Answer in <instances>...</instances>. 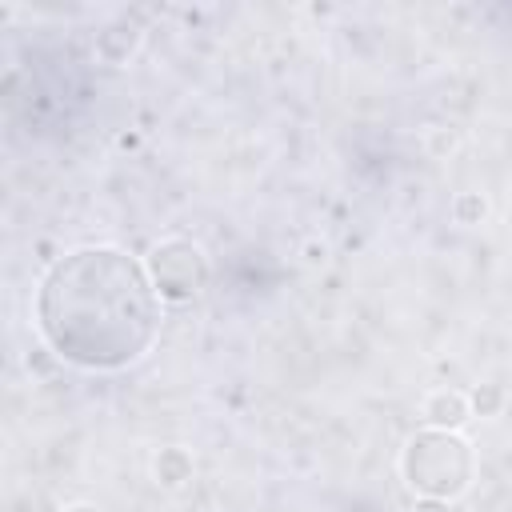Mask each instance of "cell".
<instances>
[{"instance_id":"cell-1","label":"cell","mask_w":512,"mask_h":512,"mask_svg":"<svg viewBox=\"0 0 512 512\" xmlns=\"http://www.w3.org/2000/svg\"><path fill=\"white\" fill-rule=\"evenodd\" d=\"M160 304L136 256L112 244H88L44 272L36 328L60 360L84 372H120L156 344Z\"/></svg>"},{"instance_id":"cell-2","label":"cell","mask_w":512,"mask_h":512,"mask_svg":"<svg viewBox=\"0 0 512 512\" xmlns=\"http://www.w3.org/2000/svg\"><path fill=\"white\" fill-rule=\"evenodd\" d=\"M476 472L472 444L448 428H420L400 448V476L424 500H456L468 492Z\"/></svg>"},{"instance_id":"cell-3","label":"cell","mask_w":512,"mask_h":512,"mask_svg":"<svg viewBox=\"0 0 512 512\" xmlns=\"http://www.w3.org/2000/svg\"><path fill=\"white\" fill-rule=\"evenodd\" d=\"M144 268H148V280H152V288H156V296L164 304H188L208 284V260L184 236L156 240L148 260H144Z\"/></svg>"},{"instance_id":"cell-4","label":"cell","mask_w":512,"mask_h":512,"mask_svg":"<svg viewBox=\"0 0 512 512\" xmlns=\"http://www.w3.org/2000/svg\"><path fill=\"white\" fill-rule=\"evenodd\" d=\"M420 416H424V428H448V432H460L468 420H472V400L456 388H436L424 396L420 404Z\"/></svg>"},{"instance_id":"cell-5","label":"cell","mask_w":512,"mask_h":512,"mask_svg":"<svg viewBox=\"0 0 512 512\" xmlns=\"http://www.w3.org/2000/svg\"><path fill=\"white\" fill-rule=\"evenodd\" d=\"M152 472H156V484H164V488H180V484L192 476V460H188L180 448H168V452L156 456Z\"/></svg>"},{"instance_id":"cell-6","label":"cell","mask_w":512,"mask_h":512,"mask_svg":"<svg viewBox=\"0 0 512 512\" xmlns=\"http://www.w3.org/2000/svg\"><path fill=\"white\" fill-rule=\"evenodd\" d=\"M452 212H456V220H460V224H476V220L484 216V200H480L476 192H460Z\"/></svg>"},{"instance_id":"cell-7","label":"cell","mask_w":512,"mask_h":512,"mask_svg":"<svg viewBox=\"0 0 512 512\" xmlns=\"http://www.w3.org/2000/svg\"><path fill=\"white\" fill-rule=\"evenodd\" d=\"M60 512H104L100 504H88V500H76V504H64Z\"/></svg>"}]
</instances>
